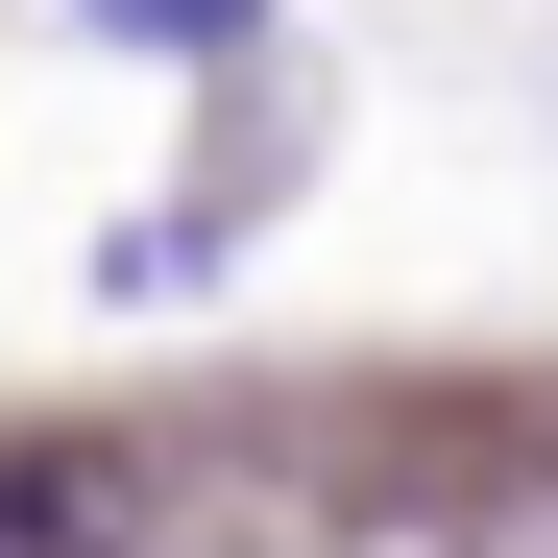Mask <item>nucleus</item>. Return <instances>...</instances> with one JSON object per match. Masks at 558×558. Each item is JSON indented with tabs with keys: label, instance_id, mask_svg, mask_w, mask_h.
<instances>
[{
	"label": "nucleus",
	"instance_id": "obj_1",
	"mask_svg": "<svg viewBox=\"0 0 558 558\" xmlns=\"http://www.w3.org/2000/svg\"><path fill=\"white\" fill-rule=\"evenodd\" d=\"M98 25H146V49H243L267 0H98Z\"/></svg>",
	"mask_w": 558,
	"mask_h": 558
}]
</instances>
